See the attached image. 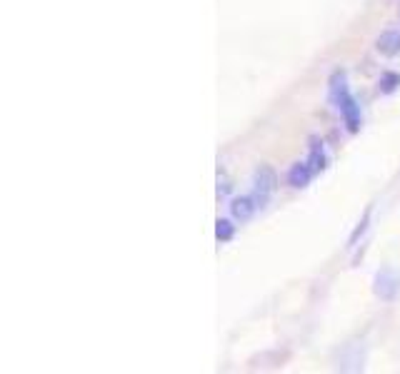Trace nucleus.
I'll return each instance as SVG.
<instances>
[{
	"instance_id": "1",
	"label": "nucleus",
	"mask_w": 400,
	"mask_h": 374,
	"mask_svg": "<svg viewBox=\"0 0 400 374\" xmlns=\"http://www.w3.org/2000/svg\"><path fill=\"white\" fill-rule=\"evenodd\" d=\"M328 92H331V100L338 113H340V118H343L345 127H348L350 132H358L360 125H363V115H360L358 100H355V95L350 92L345 73L338 70V73L331 75V80H328Z\"/></svg>"
},
{
	"instance_id": "2",
	"label": "nucleus",
	"mask_w": 400,
	"mask_h": 374,
	"mask_svg": "<svg viewBox=\"0 0 400 374\" xmlns=\"http://www.w3.org/2000/svg\"><path fill=\"white\" fill-rule=\"evenodd\" d=\"M275 187H278V175H275L273 167H268V165H263V167H258L255 172H253V187H251V195L253 200H255V205L263 210L265 205L270 202V198H273Z\"/></svg>"
},
{
	"instance_id": "3",
	"label": "nucleus",
	"mask_w": 400,
	"mask_h": 374,
	"mask_svg": "<svg viewBox=\"0 0 400 374\" xmlns=\"http://www.w3.org/2000/svg\"><path fill=\"white\" fill-rule=\"evenodd\" d=\"M375 295L380 297V300L390 302L395 300V295L400 292V277L395 270H390V267H385V270H380V272L375 275Z\"/></svg>"
},
{
	"instance_id": "4",
	"label": "nucleus",
	"mask_w": 400,
	"mask_h": 374,
	"mask_svg": "<svg viewBox=\"0 0 400 374\" xmlns=\"http://www.w3.org/2000/svg\"><path fill=\"white\" fill-rule=\"evenodd\" d=\"M260 210L255 205V200H253V195H240V198H235L233 202H230V215H233L235 222H248L253 220V215Z\"/></svg>"
},
{
	"instance_id": "5",
	"label": "nucleus",
	"mask_w": 400,
	"mask_h": 374,
	"mask_svg": "<svg viewBox=\"0 0 400 374\" xmlns=\"http://www.w3.org/2000/svg\"><path fill=\"white\" fill-rule=\"evenodd\" d=\"M375 50L380 53V55H385V57L400 55V30H385V33L378 35Z\"/></svg>"
},
{
	"instance_id": "6",
	"label": "nucleus",
	"mask_w": 400,
	"mask_h": 374,
	"mask_svg": "<svg viewBox=\"0 0 400 374\" xmlns=\"http://www.w3.org/2000/svg\"><path fill=\"white\" fill-rule=\"evenodd\" d=\"M308 165L313 167L315 175L326 170L328 153H326V145H323V140H320V137H313V140H310V145H308Z\"/></svg>"
},
{
	"instance_id": "7",
	"label": "nucleus",
	"mask_w": 400,
	"mask_h": 374,
	"mask_svg": "<svg viewBox=\"0 0 400 374\" xmlns=\"http://www.w3.org/2000/svg\"><path fill=\"white\" fill-rule=\"evenodd\" d=\"M313 167L308 165V160L305 162H295L291 167V172H288V182H291V187H295V190H303V187L310 185V180H313Z\"/></svg>"
},
{
	"instance_id": "8",
	"label": "nucleus",
	"mask_w": 400,
	"mask_h": 374,
	"mask_svg": "<svg viewBox=\"0 0 400 374\" xmlns=\"http://www.w3.org/2000/svg\"><path fill=\"white\" fill-rule=\"evenodd\" d=\"M235 235V225L230 220H218L215 222V240L218 242H230Z\"/></svg>"
},
{
	"instance_id": "9",
	"label": "nucleus",
	"mask_w": 400,
	"mask_h": 374,
	"mask_svg": "<svg viewBox=\"0 0 400 374\" xmlns=\"http://www.w3.org/2000/svg\"><path fill=\"white\" fill-rule=\"evenodd\" d=\"M398 85H400V75H395V73H383L380 75V83H378L380 92H393Z\"/></svg>"
},
{
	"instance_id": "10",
	"label": "nucleus",
	"mask_w": 400,
	"mask_h": 374,
	"mask_svg": "<svg viewBox=\"0 0 400 374\" xmlns=\"http://www.w3.org/2000/svg\"><path fill=\"white\" fill-rule=\"evenodd\" d=\"M228 193H230V180H228V175H225L223 170H218V195H220V198H225Z\"/></svg>"
}]
</instances>
